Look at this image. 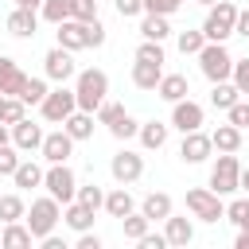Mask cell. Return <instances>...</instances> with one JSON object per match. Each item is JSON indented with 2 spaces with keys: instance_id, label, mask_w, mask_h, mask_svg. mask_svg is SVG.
<instances>
[{
  "instance_id": "cell-55",
  "label": "cell",
  "mask_w": 249,
  "mask_h": 249,
  "mask_svg": "<svg viewBox=\"0 0 249 249\" xmlns=\"http://www.w3.org/2000/svg\"><path fill=\"white\" fill-rule=\"evenodd\" d=\"M237 187H241V191H249V167H241V179H237Z\"/></svg>"
},
{
  "instance_id": "cell-30",
  "label": "cell",
  "mask_w": 249,
  "mask_h": 249,
  "mask_svg": "<svg viewBox=\"0 0 249 249\" xmlns=\"http://www.w3.org/2000/svg\"><path fill=\"white\" fill-rule=\"evenodd\" d=\"M136 136H140V144H144V148H163V144H167V124L148 121V124H140V128H136Z\"/></svg>"
},
{
  "instance_id": "cell-42",
  "label": "cell",
  "mask_w": 249,
  "mask_h": 249,
  "mask_svg": "<svg viewBox=\"0 0 249 249\" xmlns=\"http://www.w3.org/2000/svg\"><path fill=\"white\" fill-rule=\"evenodd\" d=\"M202 43H206L202 31H179V51H183V54H198Z\"/></svg>"
},
{
  "instance_id": "cell-20",
  "label": "cell",
  "mask_w": 249,
  "mask_h": 249,
  "mask_svg": "<svg viewBox=\"0 0 249 249\" xmlns=\"http://www.w3.org/2000/svg\"><path fill=\"white\" fill-rule=\"evenodd\" d=\"M163 237H167V245H187V241L195 237L191 218H175V214H167V218H163Z\"/></svg>"
},
{
  "instance_id": "cell-54",
  "label": "cell",
  "mask_w": 249,
  "mask_h": 249,
  "mask_svg": "<svg viewBox=\"0 0 249 249\" xmlns=\"http://www.w3.org/2000/svg\"><path fill=\"white\" fill-rule=\"evenodd\" d=\"M0 144H12V124L0 121Z\"/></svg>"
},
{
  "instance_id": "cell-17",
  "label": "cell",
  "mask_w": 249,
  "mask_h": 249,
  "mask_svg": "<svg viewBox=\"0 0 249 249\" xmlns=\"http://www.w3.org/2000/svg\"><path fill=\"white\" fill-rule=\"evenodd\" d=\"M8 31H12L16 39H35V31H39V12H35V8H16V12L8 16Z\"/></svg>"
},
{
  "instance_id": "cell-48",
  "label": "cell",
  "mask_w": 249,
  "mask_h": 249,
  "mask_svg": "<svg viewBox=\"0 0 249 249\" xmlns=\"http://www.w3.org/2000/svg\"><path fill=\"white\" fill-rule=\"evenodd\" d=\"M136 245H140V249H163V245H167V237H163V233H152V230H148V233H144V237H140Z\"/></svg>"
},
{
  "instance_id": "cell-11",
  "label": "cell",
  "mask_w": 249,
  "mask_h": 249,
  "mask_svg": "<svg viewBox=\"0 0 249 249\" xmlns=\"http://www.w3.org/2000/svg\"><path fill=\"white\" fill-rule=\"evenodd\" d=\"M109 171H113V179H117L121 187H128V183H136V179L144 175V156H136V152L121 148V152L109 160Z\"/></svg>"
},
{
  "instance_id": "cell-41",
  "label": "cell",
  "mask_w": 249,
  "mask_h": 249,
  "mask_svg": "<svg viewBox=\"0 0 249 249\" xmlns=\"http://www.w3.org/2000/svg\"><path fill=\"white\" fill-rule=\"evenodd\" d=\"M230 82L237 86V93H249V58H233V70H230Z\"/></svg>"
},
{
  "instance_id": "cell-19",
  "label": "cell",
  "mask_w": 249,
  "mask_h": 249,
  "mask_svg": "<svg viewBox=\"0 0 249 249\" xmlns=\"http://www.w3.org/2000/svg\"><path fill=\"white\" fill-rule=\"evenodd\" d=\"M140 214H144L148 222H163V218L171 214V195H163V191H152V195H144V202H140Z\"/></svg>"
},
{
  "instance_id": "cell-57",
  "label": "cell",
  "mask_w": 249,
  "mask_h": 249,
  "mask_svg": "<svg viewBox=\"0 0 249 249\" xmlns=\"http://www.w3.org/2000/svg\"><path fill=\"white\" fill-rule=\"evenodd\" d=\"M198 4H202V8H210V4H218V0H198Z\"/></svg>"
},
{
  "instance_id": "cell-18",
  "label": "cell",
  "mask_w": 249,
  "mask_h": 249,
  "mask_svg": "<svg viewBox=\"0 0 249 249\" xmlns=\"http://www.w3.org/2000/svg\"><path fill=\"white\" fill-rule=\"evenodd\" d=\"M160 78H163V62H132V86L136 89H156L160 86Z\"/></svg>"
},
{
  "instance_id": "cell-10",
  "label": "cell",
  "mask_w": 249,
  "mask_h": 249,
  "mask_svg": "<svg viewBox=\"0 0 249 249\" xmlns=\"http://www.w3.org/2000/svg\"><path fill=\"white\" fill-rule=\"evenodd\" d=\"M202 121H206V113H202L198 101H191V97L171 101V128H179V132H195V128H202Z\"/></svg>"
},
{
  "instance_id": "cell-58",
  "label": "cell",
  "mask_w": 249,
  "mask_h": 249,
  "mask_svg": "<svg viewBox=\"0 0 249 249\" xmlns=\"http://www.w3.org/2000/svg\"><path fill=\"white\" fill-rule=\"evenodd\" d=\"M0 101H4V93H0Z\"/></svg>"
},
{
  "instance_id": "cell-28",
  "label": "cell",
  "mask_w": 249,
  "mask_h": 249,
  "mask_svg": "<svg viewBox=\"0 0 249 249\" xmlns=\"http://www.w3.org/2000/svg\"><path fill=\"white\" fill-rule=\"evenodd\" d=\"M62 222H66L70 230H78V233H82V230H89V226H93V210H86V206L74 198V202H66V214H62Z\"/></svg>"
},
{
  "instance_id": "cell-8",
  "label": "cell",
  "mask_w": 249,
  "mask_h": 249,
  "mask_svg": "<svg viewBox=\"0 0 249 249\" xmlns=\"http://www.w3.org/2000/svg\"><path fill=\"white\" fill-rule=\"evenodd\" d=\"M74 109H78V101H74V89H66V86L47 89V97L39 101V113H43V121H51V124H62Z\"/></svg>"
},
{
  "instance_id": "cell-53",
  "label": "cell",
  "mask_w": 249,
  "mask_h": 249,
  "mask_svg": "<svg viewBox=\"0 0 249 249\" xmlns=\"http://www.w3.org/2000/svg\"><path fill=\"white\" fill-rule=\"evenodd\" d=\"M237 249H249V230H237V241H233Z\"/></svg>"
},
{
  "instance_id": "cell-12",
  "label": "cell",
  "mask_w": 249,
  "mask_h": 249,
  "mask_svg": "<svg viewBox=\"0 0 249 249\" xmlns=\"http://www.w3.org/2000/svg\"><path fill=\"white\" fill-rule=\"evenodd\" d=\"M39 152H43L47 163H66V160L74 156V136H70L66 128H58V132H43Z\"/></svg>"
},
{
  "instance_id": "cell-9",
  "label": "cell",
  "mask_w": 249,
  "mask_h": 249,
  "mask_svg": "<svg viewBox=\"0 0 249 249\" xmlns=\"http://www.w3.org/2000/svg\"><path fill=\"white\" fill-rule=\"evenodd\" d=\"M43 70H47V78H51V82L66 86V82L78 74V66H74V51H66V47H51V51H47V58H43Z\"/></svg>"
},
{
  "instance_id": "cell-13",
  "label": "cell",
  "mask_w": 249,
  "mask_h": 249,
  "mask_svg": "<svg viewBox=\"0 0 249 249\" xmlns=\"http://www.w3.org/2000/svg\"><path fill=\"white\" fill-rule=\"evenodd\" d=\"M210 152H214V144H210V132H202V128H195V132H183L179 156H183L187 163H202V160H210Z\"/></svg>"
},
{
  "instance_id": "cell-14",
  "label": "cell",
  "mask_w": 249,
  "mask_h": 249,
  "mask_svg": "<svg viewBox=\"0 0 249 249\" xmlns=\"http://www.w3.org/2000/svg\"><path fill=\"white\" fill-rule=\"evenodd\" d=\"M58 27V47H66V51H86L89 47V23H82V19H62V23H54Z\"/></svg>"
},
{
  "instance_id": "cell-33",
  "label": "cell",
  "mask_w": 249,
  "mask_h": 249,
  "mask_svg": "<svg viewBox=\"0 0 249 249\" xmlns=\"http://www.w3.org/2000/svg\"><path fill=\"white\" fill-rule=\"evenodd\" d=\"M93 117H97V124H105V128H113V124H117V121H124L128 113H124V105H117V101H101Z\"/></svg>"
},
{
  "instance_id": "cell-46",
  "label": "cell",
  "mask_w": 249,
  "mask_h": 249,
  "mask_svg": "<svg viewBox=\"0 0 249 249\" xmlns=\"http://www.w3.org/2000/svg\"><path fill=\"white\" fill-rule=\"evenodd\" d=\"M136 128H140V124H136L132 117H124V121H117V124H113L109 132H113L117 140H128V136H136Z\"/></svg>"
},
{
  "instance_id": "cell-6",
  "label": "cell",
  "mask_w": 249,
  "mask_h": 249,
  "mask_svg": "<svg viewBox=\"0 0 249 249\" xmlns=\"http://www.w3.org/2000/svg\"><path fill=\"white\" fill-rule=\"evenodd\" d=\"M43 187H47V195L58 198L62 206L74 202V195H78V179H74V171H70L66 163H51V167L43 171Z\"/></svg>"
},
{
  "instance_id": "cell-52",
  "label": "cell",
  "mask_w": 249,
  "mask_h": 249,
  "mask_svg": "<svg viewBox=\"0 0 249 249\" xmlns=\"http://www.w3.org/2000/svg\"><path fill=\"white\" fill-rule=\"evenodd\" d=\"M39 245H43V249H66V241H62V237H54V233H47Z\"/></svg>"
},
{
  "instance_id": "cell-32",
  "label": "cell",
  "mask_w": 249,
  "mask_h": 249,
  "mask_svg": "<svg viewBox=\"0 0 249 249\" xmlns=\"http://www.w3.org/2000/svg\"><path fill=\"white\" fill-rule=\"evenodd\" d=\"M39 16L47 23H62V19H70V0H43L39 4Z\"/></svg>"
},
{
  "instance_id": "cell-59",
  "label": "cell",
  "mask_w": 249,
  "mask_h": 249,
  "mask_svg": "<svg viewBox=\"0 0 249 249\" xmlns=\"http://www.w3.org/2000/svg\"><path fill=\"white\" fill-rule=\"evenodd\" d=\"M245 132H249V128H245Z\"/></svg>"
},
{
  "instance_id": "cell-44",
  "label": "cell",
  "mask_w": 249,
  "mask_h": 249,
  "mask_svg": "<svg viewBox=\"0 0 249 249\" xmlns=\"http://www.w3.org/2000/svg\"><path fill=\"white\" fill-rule=\"evenodd\" d=\"M16 163H19L16 144H0V175H12V171H16Z\"/></svg>"
},
{
  "instance_id": "cell-45",
  "label": "cell",
  "mask_w": 249,
  "mask_h": 249,
  "mask_svg": "<svg viewBox=\"0 0 249 249\" xmlns=\"http://www.w3.org/2000/svg\"><path fill=\"white\" fill-rule=\"evenodd\" d=\"M179 4H183V0H144V12H152V16H171V12H179Z\"/></svg>"
},
{
  "instance_id": "cell-36",
  "label": "cell",
  "mask_w": 249,
  "mask_h": 249,
  "mask_svg": "<svg viewBox=\"0 0 249 249\" xmlns=\"http://www.w3.org/2000/svg\"><path fill=\"white\" fill-rule=\"evenodd\" d=\"M27 117V105L19 101V97H4L0 101V121L4 124H16V121H23Z\"/></svg>"
},
{
  "instance_id": "cell-49",
  "label": "cell",
  "mask_w": 249,
  "mask_h": 249,
  "mask_svg": "<svg viewBox=\"0 0 249 249\" xmlns=\"http://www.w3.org/2000/svg\"><path fill=\"white\" fill-rule=\"evenodd\" d=\"M233 35H245V39H249V8H245V12L237 8V19H233Z\"/></svg>"
},
{
  "instance_id": "cell-50",
  "label": "cell",
  "mask_w": 249,
  "mask_h": 249,
  "mask_svg": "<svg viewBox=\"0 0 249 249\" xmlns=\"http://www.w3.org/2000/svg\"><path fill=\"white\" fill-rule=\"evenodd\" d=\"M105 43V27H101V19H93L89 23V47H101Z\"/></svg>"
},
{
  "instance_id": "cell-39",
  "label": "cell",
  "mask_w": 249,
  "mask_h": 249,
  "mask_svg": "<svg viewBox=\"0 0 249 249\" xmlns=\"http://www.w3.org/2000/svg\"><path fill=\"white\" fill-rule=\"evenodd\" d=\"M70 19L93 23L97 19V0H70Z\"/></svg>"
},
{
  "instance_id": "cell-26",
  "label": "cell",
  "mask_w": 249,
  "mask_h": 249,
  "mask_svg": "<svg viewBox=\"0 0 249 249\" xmlns=\"http://www.w3.org/2000/svg\"><path fill=\"white\" fill-rule=\"evenodd\" d=\"M105 210H109V218H124V214H132V210H136V198H132L124 187H117V191H109V195H105Z\"/></svg>"
},
{
  "instance_id": "cell-4",
  "label": "cell",
  "mask_w": 249,
  "mask_h": 249,
  "mask_svg": "<svg viewBox=\"0 0 249 249\" xmlns=\"http://www.w3.org/2000/svg\"><path fill=\"white\" fill-rule=\"evenodd\" d=\"M195 58H198V70H202L210 82H226L230 70H233V54L226 51V43H202V51H198Z\"/></svg>"
},
{
  "instance_id": "cell-22",
  "label": "cell",
  "mask_w": 249,
  "mask_h": 249,
  "mask_svg": "<svg viewBox=\"0 0 249 249\" xmlns=\"http://www.w3.org/2000/svg\"><path fill=\"white\" fill-rule=\"evenodd\" d=\"M62 128L74 136V144H78V140H89V136H93V113H86V109H74V113L62 121Z\"/></svg>"
},
{
  "instance_id": "cell-29",
  "label": "cell",
  "mask_w": 249,
  "mask_h": 249,
  "mask_svg": "<svg viewBox=\"0 0 249 249\" xmlns=\"http://www.w3.org/2000/svg\"><path fill=\"white\" fill-rule=\"evenodd\" d=\"M210 86H214V89H210V105H214V109H230V105L241 97L230 78H226V82H210Z\"/></svg>"
},
{
  "instance_id": "cell-5",
  "label": "cell",
  "mask_w": 249,
  "mask_h": 249,
  "mask_svg": "<svg viewBox=\"0 0 249 249\" xmlns=\"http://www.w3.org/2000/svg\"><path fill=\"white\" fill-rule=\"evenodd\" d=\"M237 179H241V163H237V156H233V152H222L218 163L210 167V191H214V195H233V191H241Z\"/></svg>"
},
{
  "instance_id": "cell-24",
  "label": "cell",
  "mask_w": 249,
  "mask_h": 249,
  "mask_svg": "<svg viewBox=\"0 0 249 249\" xmlns=\"http://www.w3.org/2000/svg\"><path fill=\"white\" fill-rule=\"evenodd\" d=\"M156 93H160L163 101H179V97H187V93H191V86H187V78H183V74H163V78H160V86H156Z\"/></svg>"
},
{
  "instance_id": "cell-16",
  "label": "cell",
  "mask_w": 249,
  "mask_h": 249,
  "mask_svg": "<svg viewBox=\"0 0 249 249\" xmlns=\"http://www.w3.org/2000/svg\"><path fill=\"white\" fill-rule=\"evenodd\" d=\"M23 86H27V74L16 66V58H4L0 54V93L4 97H19Z\"/></svg>"
},
{
  "instance_id": "cell-37",
  "label": "cell",
  "mask_w": 249,
  "mask_h": 249,
  "mask_svg": "<svg viewBox=\"0 0 249 249\" xmlns=\"http://www.w3.org/2000/svg\"><path fill=\"white\" fill-rule=\"evenodd\" d=\"M226 218L237 226V230H249V198H233L226 206Z\"/></svg>"
},
{
  "instance_id": "cell-25",
  "label": "cell",
  "mask_w": 249,
  "mask_h": 249,
  "mask_svg": "<svg viewBox=\"0 0 249 249\" xmlns=\"http://www.w3.org/2000/svg\"><path fill=\"white\" fill-rule=\"evenodd\" d=\"M12 179H16V187H43V167L35 163V160H19L16 163V171H12Z\"/></svg>"
},
{
  "instance_id": "cell-40",
  "label": "cell",
  "mask_w": 249,
  "mask_h": 249,
  "mask_svg": "<svg viewBox=\"0 0 249 249\" xmlns=\"http://www.w3.org/2000/svg\"><path fill=\"white\" fill-rule=\"evenodd\" d=\"M136 58H140V62H167V58H163V43H156V39H144V43L136 47Z\"/></svg>"
},
{
  "instance_id": "cell-27",
  "label": "cell",
  "mask_w": 249,
  "mask_h": 249,
  "mask_svg": "<svg viewBox=\"0 0 249 249\" xmlns=\"http://www.w3.org/2000/svg\"><path fill=\"white\" fill-rule=\"evenodd\" d=\"M140 35H144V39H156V43H163V39L171 35V23H167V16H152V12H144V19H140Z\"/></svg>"
},
{
  "instance_id": "cell-43",
  "label": "cell",
  "mask_w": 249,
  "mask_h": 249,
  "mask_svg": "<svg viewBox=\"0 0 249 249\" xmlns=\"http://www.w3.org/2000/svg\"><path fill=\"white\" fill-rule=\"evenodd\" d=\"M226 113H230V124H237L241 132L249 128V101H233V105H230Z\"/></svg>"
},
{
  "instance_id": "cell-31",
  "label": "cell",
  "mask_w": 249,
  "mask_h": 249,
  "mask_svg": "<svg viewBox=\"0 0 249 249\" xmlns=\"http://www.w3.org/2000/svg\"><path fill=\"white\" fill-rule=\"evenodd\" d=\"M27 206L19 195H0V222H23Z\"/></svg>"
},
{
  "instance_id": "cell-38",
  "label": "cell",
  "mask_w": 249,
  "mask_h": 249,
  "mask_svg": "<svg viewBox=\"0 0 249 249\" xmlns=\"http://www.w3.org/2000/svg\"><path fill=\"white\" fill-rule=\"evenodd\" d=\"M43 97H47V82H43V78H27V86H23L19 101H23V105H39Z\"/></svg>"
},
{
  "instance_id": "cell-47",
  "label": "cell",
  "mask_w": 249,
  "mask_h": 249,
  "mask_svg": "<svg viewBox=\"0 0 249 249\" xmlns=\"http://www.w3.org/2000/svg\"><path fill=\"white\" fill-rule=\"evenodd\" d=\"M113 4H117V16H124V19L144 12V0H113Z\"/></svg>"
},
{
  "instance_id": "cell-35",
  "label": "cell",
  "mask_w": 249,
  "mask_h": 249,
  "mask_svg": "<svg viewBox=\"0 0 249 249\" xmlns=\"http://www.w3.org/2000/svg\"><path fill=\"white\" fill-rule=\"evenodd\" d=\"M121 222H124V237H128V241H140V237L148 233V226H152V222H148L144 214H136V210H132V214H124Z\"/></svg>"
},
{
  "instance_id": "cell-23",
  "label": "cell",
  "mask_w": 249,
  "mask_h": 249,
  "mask_svg": "<svg viewBox=\"0 0 249 249\" xmlns=\"http://www.w3.org/2000/svg\"><path fill=\"white\" fill-rule=\"evenodd\" d=\"M241 140H245V136H241V128H237V124H230V121H226V124H218V128L210 132V144H214L218 152H237V148H241Z\"/></svg>"
},
{
  "instance_id": "cell-56",
  "label": "cell",
  "mask_w": 249,
  "mask_h": 249,
  "mask_svg": "<svg viewBox=\"0 0 249 249\" xmlns=\"http://www.w3.org/2000/svg\"><path fill=\"white\" fill-rule=\"evenodd\" d=\"M43 0H16V8H39Z\"/></svg>"
},
{
  "instance_id": "cell-3",
  "label": "cell",
  "mask_w": 249,
  "mask_h": 249,
  "mask_svg": "<svg viewBox=\"0 0 249 249\" xmlns=\"http://www.w3.org/2000/svg\"><path fill=\"white\" fill-rule=\"evenodd\" d=\"M58 218H62V210H58V198H51V195L35 198V202H31V210L23 214V222H27V230H31V237H35V241H43L47 233H54Z\"/></svg>"
},
{
  "instance_id": "cell-1",
  "label": "cell",
  "mask_w": 249,
  "mask_h": 249,
  "mask_svg": "<svg viewBox=\"0 0 249 249\" xmlns=\"http://www.w3.org/2000/svg\"><path fill=\"white\" fill-rule=\"evenodd\" d=\"M105 93H109V74L105 70H78L74 74V101H78V109H86V113H97V105L105 101Z\"/></svg>"
},
{
  "instance_id": "cell-15",
  "label": "cell",
  "mask_w": 249,
  "mask_h": 249,
  "mask_svg": "<svg viewBox=\"0 0 249 249\" xmlns=\"http://www.w3.org/2000/svg\"><path fill=\"white\" fill-rule=\"evenodd\" d=\"M12 144H16V152H39V144H43V124H35L31 117L16 121V124H12Z\"/></svg>"
},
{
  "instance_id": "cell-51",
  "label": "cell",
  "mask_w": 249,
  "mask_h": 249,
  "mask_svg": "<svg viewBox=\"0 0 249 249\" xmlns=\"http://www.w3.org/2000/svg\"><path fill=\"white\" fill-rule=\"evenodd\" d=\"M78 249H101V237H97V233H89V230H82V237H78Z\"/></svg>"
},
{
  "instance_id": "cell-21",
  "label": "cell",
  "mask_w": 249,
  "mask_h": 249,
  "mask_svg": "<svg viewBox=\"0 0 249 249\" xmlns=\"http://www.w3.org/2000/svg\"><path fill=\"white\" fill-rule=\"evenodd\" d=\"M35 237H31V230H27V222H4V230H0V245L4 249H27Z\"/></svg>"
},
{
  "instance_id": "cell-2",
  "label": "cell",
  "mask_w": 249,
  "mask_h": 249,
  "mask_svg": "<svg viewBox=\"0 0 249 249\" xmlns=\"http://www.w3.org/2000/svg\"><path fill=\"white\" fill-rule=\"evenodd\" d=\"M233 19H237V4L233 0H218V4H210V12H206L198 31L206 35V43H226L233 35Z\"/></svg>"
},
{
  "instance_id": "cell-7",
  "label": "cell",
  "mask_w": 249,
  "mask_h": 249,
  "mask_svg": "<svg viewBox=\"0 0 249 249\" xmlns=\"http://www.w3.org/2000/svg\"><path fill=\"white\" fill-rule=\"evenodd\" d=\"M187 210H191L198 222H222V218H226L222 195H214L210 187H195V191H187Z\"/></svg>"
},
{
  "instance_id": "cell-34",
  "label": "cell",
  "mask_w": 249,
  "mask_h": 249,
  "mask_svg": "<svg viewBox=\"0 0 249 249\" xmlns=\"http://www.w3.org/2000/svg\"><path fill=\"white\" fill-rule=\"evenodd\" d=\"M74 198H78V202H82L86 210H93V214H97V210L105 206V191H101L97 183H89V187H78V195H74Z\"/></svg>"
}]
</instances>
